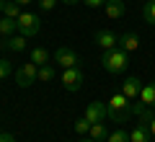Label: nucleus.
Masks as SVG:
<instances>
[{"mask_svg":"<svg viewBox=\"0 0 155 142\" xmlns=\"http://www.w3.org/2000/svg\"><path fill=\"white\" fill-rule=\"evenodd\" d=\"M78 142H96V140H78Z\"/></svg>","mask_w":155,"mask_h":142,"instance_id":"nucleus-30","label":"nucleus"},{"mask_svg":"<svg viewBox=\"0 0 155 142\" xmlns=\"http://www.w3.org/2000/svg\"><path fill=\"white\" fill-rule=\"evenodd\" d=\"M119 49H124L127 54L137 52L140 49V36L137 34H122V36H119Z\"/></svg>","mask_w":155,"mask_h":142,"instance_id":"nucleus-12","label":"nucleus"},{"mask_svg":"<svg viewBox=\"0 0 155 142\" xmlns=\"http://www.w3.org/2000/svg\"><path fill=\"white\" fill-rule=\"evenodd\" d=\"M142 16H145V21H147L150 26H155V0L145 3V8H142Z\"/></svg>","mask_w":155,"mask_h":142,"instance_id":"nucleus-19","label":"nucleus"},{"mask_svg":"<svg viewBox=\"0 0 155 142\" xmlns=\"http://www.w3.org/2000/svg\"><path fill=\"white\" fill-rule=\"evenodd\" d=\"M0 142H16V137L11 132H0Z\"/></svg>","mask_w":155,"mask_h":142,"instance_id":"nucleus-26","label":"nucleus"},{"mask_svg":"<svg viewBox=\"0 0 155 142\" xmlns=\"http://www.w3.org/2000/svg\"><path fill=\"white\" fill-rule=\"evenodd\" d=\"M18 31V26H16V18H0V36H13V34Z\"/></svg>","mask_w":155,"mask_h":142,"instance_id":"nucleus-15","label":"nucleus"},{"mask_svg":"<svg viewBox=\"0 0 155 142\" xmlns=\"http://www.w3.org/2000/svg\"><path fill=\"white\" fill-rule=\"evenodd\" d=\"M85 119L91 124H104L109 119V104H104V101H91L85 106Z\"/></svg>","mask_w":155,"mask_h":142,"instance_id":"nucleus-6","label":"nucleus"},{"mask_svg":"<svg viewBox=\"0 0 155 142\" xmlns=\"http://www.w3.org/2000/svg\"><path fill=\"white\" fill-rule=\"evenodd\" d=\"M75 132H78V134H88V132H91V121L85 119V116H83V119H78L75 121Z\"/></svg>","mask_w":155,"mask_h":142,"instance_id":"nucleus-22","label":"nucleus"},{"mask_svg":"<svg viewBox=\"0 0 155 142\" xmlns=\"http://www.w3.org/2000/svg\"><path fill=\"white\" fill-rule=\"evenodd\" d=\"M31 62L34 65H47V62H49V52L44 49V47H36V49H31Z\"/></svg>","mask_w":155,"mask_h":142,"instance_id":"nucleus-16","label":"nucleus"},{"mask_svg":"<svg viewBox=\"0 0 155 142\" xmlns=\"http://www.w3.org/2000/svg\"><path fill=\"white\" fill-rule=\"evenodd\" d=\"M54 62L62 67V70H67V67H78L80 65V57H78V52L70 49V47H60V49L54 52Z\"/></svg>","mask_w":155,"mask_h":142,"instance_id":"nucleus-8","label":"nucleus"},{"mask_svg":"<svg viewBox=\"0 0 155 142\" xmlns=\"http://www.w3.org/2000/svg\"><path fill=\"white\" fill-rule=\"evenodd\" d=\"M83 80H85V72H83L80 65L78 67H67V70L62 72V85H65L70 93L80 91V88H83Z\"/></svg>","mask_w":155,"mask_h":142,"instance_id":"nucleus-5","label":"nucleus"},{"mask_svg":"<svg viewBox=\"0 0 155 142\" xmlns=\"http://www.w3.org/2000/svg\"><path fill=\"white\" fill-rule=\"evenodd\" d=\"M124 3L122 0H106V5H104V13L109 16V21H116V18H122L124 16Z\"/></svg>","mask_w":155,"mask_h":142,"instance_id":"nucleus-11","label":"nucleus"},{"mask_svg":"<svg viewBox=\"0 0 155 142\" xmlns=\"http://www.w3.org/2000/svg\"><path fill=\"white\" fill-rule=\"evenodd\" d=\"M147 129H150V134L155 137V119H150V121H147Z\"/></svg>","mask_w":155,"mask_h":142,"instance_id":"nucleus-27","label":"nucleus"},{"mask_svg":"<svg viewBox=\"0 0 155 142\" xmlns=\"http://www.w3.org/2000/svg\"><path fill=\"white\" fill-rule=\"evenodd\" d=\"M36 3H39V8H41L44 13H49V11H54V5L60 3V0H36Z\"/></svg>","mask_w":155,"mask_h":142,"instance_id":"nucleus-23","label":"nucleus"},{"mask_svg":"<svg viewBox=\"0 0 155 142\" xmlns=\"http://www.w3.org/2000/svg\"><path fill=\"white\" fill-rule=\"evenodd\" d=\"M8 75H11V62L0 57V80H3V78H8Z\"/></svg>","mask_w":155,"mask_h":142,"instance_id":"nucleus-24","label":"nucleus"},{"mask_svg":"<svg viewBox=\"0 0 155 142\" xmlns=\"http://www.w3.org/2000/svg\"><path fill=\"white\" fill-rule=\"evenodd\" d=\"M36 80H39V65H34L31 60L16 70V85L18 88H31Z\"/></svg>","mask_w":155,"mask_h":142,"instance_id":"nucleus-4","label":"nucleus"},{"mask_svg":"<svg viewBox=\"0 0 155 142\" xmlns=\"http://www.w3.org/2000/svg\"><path fill=\"white\" fill-rule=\"evenodd\" d=\"M18 5H28V3H34V0H16Z\"/></svg>","mask_w":155,"mask_h":142,"instance_id":"nucleus-29","label":"nucleus"},{"mask_svg":"<svg viewBox=\"0 0 155 142\" xmlns=\"http://www.w3.org/2000/svg\"><path fill=\"white\" fill-rule=\"evenodd\" d=\"M106 142H129V132H124V129H114L109 134V140Z\"/></svg>","mask_w":155,"mask_h":142,"instance_id":"nucleus-21","label":"nucleus"},{"mask_svg":"<svg viewBox=\"0 0 155 142\" xmlns=\"http://www.w3.org/2000/svg\"><path fill=\"white\" fill-rule=\"evenodd\" d=\"M5 3H11V0H5Z\"/></svg>","mask_w":155,"mask_h":142,"instance_id":"nucleus-31","label":"nucleus"},{"mask_svg":"<svg viewBox=\"0 0 155 142\" xmlns=\"http://www.w3.org/2000/svg\"><path fill=\"white\" fill-rule=\"evenodd\" d=\"M96 44H98L104 52H109V49H116V44H119V36L116 34H111L109 28H101L98 34H96Z\"/></svg>","mask_w":155,"mask_h":142,"instance_id":"nucleus-9","label":"nucleus"},{"mask_svg":"<svg viewBox=\"0 0 155 142\" xmlns=\"http://www.w3.org/2000/svg\"><path fill=\"white\" fill-rule=\"evenodd\" d=\"M101 65H104V70L111 72V75H122L129 67V54L124 49H109V52L101 54Z\"/></svg>","mask_w":155,"mask_h":142,"instance_id":"nucleus-1","label":"nucleus"},{"mask_svg":"<svg viewBox=\"0 0 155 142\" xmlns=\"http://www.w3.org/2000/svg\"><path fill=\"white\" fill-rule=\"evenodd\" d=\"M132 101L124 96V93H114L109 98V119L116 121V124H122V121L129 119V114H132Z\"/></svg>","mask_w":155,"mask_h":142,"instance_id":"nucleus-2","label":"nucleus"},{"mask_svg":"<svg viewBox=\"0 0 155 142\" xmlns=\"http://www.w3.org/2000/svg\"><path fill=\"white\" fill-rule=\"evenodd\" d=\"M83 3H85L88 8H104V5H106V0H83Z\"/></svg>","mask_w":155,"mask_h":142,"instance_id":"nucleus-25","label":"nucleus"},{"mask_svg":"<svg viewBox=\"0 0 155 142\" xmlns=\"http://www.w3.org/2000/svg\"><path fill=\"white\" fill-rule=\"evenodd\" d=\"M60 3H65V5H75V3H83V0H60Z\"/></svg>","mask_w":155,"mask_h":142,"instance_id":"nucleus-28","label":"nucleus"},{"mask_svg":"<svg viewBox=\"0 0 155 142\" xmlns=\"http://www.w3.org/2000/svg\"><path fill=\"white\" fill-rule=\"evenodd\" d=\"M0 13H3L5 18H18V16L23 13V11H21V5H18L16 0H11V3H5V8H3Z\"/></svg>","mask_w":155,"mask_h":142,"instance_id":"nucleus-18","label":"nucleus"},{"mask_svg":"<svg viewBox=\"0 0 155 142\" xmlns=\"http://www.w3.org/2000/svg\"><path fill=\"white\" fill-rule=\"evenodd\" d=\"M129 142H150V129L147 124H137L129 132Z\"/></svg>","mask_w":155,"mask_h":142,"instance_id":"nucleus-14","label":"nucleus"},{"mask_svg":"<svg viewBox=\"0 0 155 142\" xmlns=\"http://www.w3.org/2000/svg\"><path fill=\"white\" fill-rule=\"evenodd\" d=\"M140 91H142V83H140V78H134V75H129L127 80L122 83V93H124V96H127L129 101L140 98Z\"/></svg>","mask_w":155,"mask_h":142,"instance_id":"nucleus-10","label":"nucleus"},{"mask_svg":"<svg viewBox=\"0 0 155 142\" xmlns=\"http://www.w3.org/2000/svg\"><path fill=\"white\" fill-rule=\"evenodd\" d=\"M0 18H3V16H0Z\"/></svg>","mask_w":155,"mask_h":142,"instance_id":"nucleus-32","label":"nucleus"},{"mask_svg":"<svg viewBox=\"0 0 155 142\" xmlns=\"http://www.w3.org/2000/svg\"><path fill=\"white\" fill-rule=\"evenodd\" d=\"M91 140H96V142H106L109 140V132H106V127L104 124H91Z\"/></svg>","mask_w":155,"mask_h":142,"instance_id":"nucleus-17","label":"nucleus"},{"mask_svg":"<svg viewBox=\"0 0 155 142\" xmlns=\"http://www.w3.org/2000/svg\"><path fill=\"white\" fill-rule=\"evenodd\" d=\"M39 80H41V83L54 80V67H52V65H41V67H39Z\"/></svg>","mask_w":155,"mask_h":142,"instance_id":"nucleus-20","label":"nucleus"},{"mask_svg":"<svg viewBox=\"0 0 155 142\" xmlns=\"http://www.w3.org/2000/svg\"><path fill=\"white\" fill-rule=\"evenodd\" d=\"M26 39H28V36L16 34V36H8L5 41H3V47H5L8 52H23V49H26Z\"/></svg>","mask_w":155,"mask_h":142,"instance_id":"nucleus-13","label":"nucleus"},{"mask_svg":"<svg viewBox=\"0 0 155 142\" xmlns=\"http://www.w3.org/2000/svg\"><path fill=\"white\" fill-rule=\"evenodd\" d=\"M142 109H155V83H147V85H142L137 104L132 106V114H140Z\"/></svg>","mask_w":155,"mask_h":142,"instance_id":"nucleus-7","label":"nucleus"},{"mask_svg":"<svg viewBox=\"0 0 155 142\" xmlns=\"http://www.w3.org/2000/svg\"><path fill=\"white\" fill-rule=\"evenodd\" d=\"M16 26H18V34H23V36H36L41 31V21H39L36 13H21L16 18Z\"/></svg>","mask_w":155,"mask_h":142,"instance_id":"nucleus-3","label":"nucleus"}]
</instances>
